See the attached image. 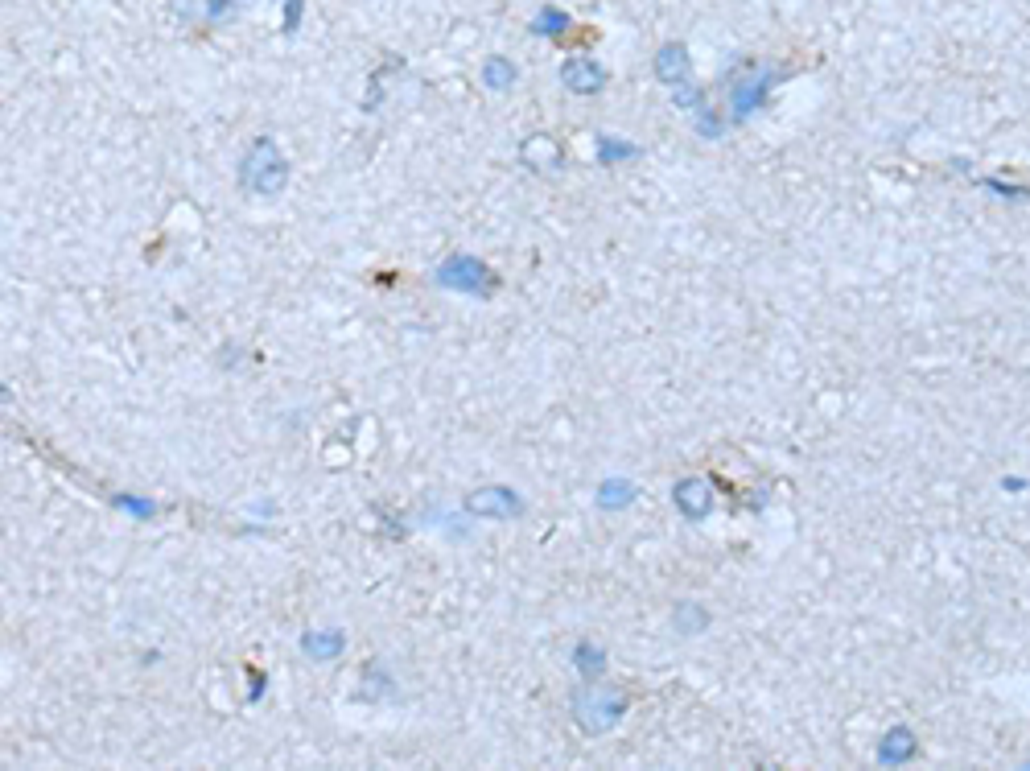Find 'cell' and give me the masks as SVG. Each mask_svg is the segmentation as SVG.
<instances>
[{
  "label": "cell",
  "instance_id": "obj_14",
  "mask_svg": "<svg viewBox=\"0 0 1030 771\" xmlns=\"http://www.w3.org/2000/svg\"><path fill=\"white\" fill-rule=\"evenodd\" d=\"M573 668L581 677H602V668H606V652L598 648V644H590V640H581V644H573Z\"/></svg>",
  "mask_w": 1030,
  "mask_h": 771
},
{
  "label": "cell",
  "instance_id": "obj_16",
  "mask_svg": "<svg viewBox=\"0 0 1030 771\" xmlns=\"http://www.w3.org/2000/svg\"><path fill=\"white\" fill-rule=\"evenodd\" d=\"M631 157H639V145H631V141H618V137H598V161L602 165H618V161H631Z\"/></svg>",
  "mask_w": 1030,
  "mask_h": 771
},
{
  "label": "cell",
  "instance_id": "obj_15",
  "mask_svg": "<svg viewBox=\"0 0 1030 771\" xmlns=\"http://www.w3.org/2000/svg\"><path fill=\"white\" fill-rule=\"evenodd\" d=\"M569 13H561L557 5H544L536 17H532V33H540V38H561V33H569Z\"/></svg>",
  "mask_w": 1030,
  "mask_h": 771
},
{
  "label": "cell",
  "instance_id": "obj_18",
  "mask_svg": "<svg viewBox=\"0 0 1030 771\" xmlns=\"http://www.w3.org/2000/svg\"><path fill=\"white\" fill-rule=\"evenodd\" d=\"M705 623H709V615L701 607H680L676 611V627L680 631H705Z\"/></svg>",
  "mask_w": 1030,
  "mask_h": 771
},
{
  "label": "cell",
  "instance_id": "obj_13",
  "mask_svg": "<svg viewBox=\"0 0 1030 771\" xmlns=\"http://www.w3.org/2000/svg\"><path fill=\"white\" fill-rule=\"evenodd\" d=\"M515 79H520V71H515L511 58H487L483 62V87L487 91H507V87H515Z\"/></svg>",
  "mask_w": 1030,
  "mask_h": 771
},
{
  "label": "cell",
  "instance_id": "obj_11",
  "mask_svg": "<svg viewBox=\"0 0 1030 771\" xmlns=\"http://www.w3.org/2000/svg\"><path fill=\"white\" fill-rule=\"evenodd\" d=\"M342 648H347V640H342V631H338V627H314V631H305V635H301V652H305L309 660H318V664L334 660Z\"/></svg>",
  "mask_w": 1030,
  "mask_h": 771
},
{
  "label": "cell",
  "instance_id": "obj_5",
  "mask_svg": "<svg viewBox=\"0 0 1030 771\" xmlns=\"http://www.w3.org/2000/svg\"><path fill=\"white\" fill-rule=\"evenodd\" d=\"M433 281L450 293H466V297H491L499 289V277L491 273V264H483L478 256H450L433 268Z\"/></svg>",
  "mask_w": 1030,
  "mask_h": 771
},
{
  "label": "cell",
  "instance_id": "obj_12",
  "mask_svg": "<svg viewBox=\"0 0 1030 771\" xmlns=\"http://www.w3.org/2000/svg\"><path fill=\"white\" fill-rule=\"evenodd\" d=\"M635 495H639L635 483H627V479H606V483L598 487V504L610 508V512H618V508H631Z\"/></svg>",
  "mask_w": 1030,
  "mask_h": 771
},
{
  "label": "cell",
  "instance_id": "obj_17",
  "mask_svg": "<svg viewBox=\"0 0 1030 771\" xmlns=\"http://www.w3.org/2000/svg\"><path fill=\"white\" fill-rule=\"evenodd\" d=\"M112 508L128 512L132 520H153L161 512V504H153V499H136V495H112Z\"/></svg>",
  "mask_w": 1030,
  "mask_h": 771
},
{
  "label": "cell",
  "instance_id": "obj_19",
  "mask_svg": "<svg viewBox=\"0 0 1030 771\" xmlns=\"http://www.w3.org/2000/svg\"><path fill=\"white\" fill-rule=\"evenodd\" d=\"M239 9V0H206V21H227Z\"/></svg>",
  "mask_w": 1030,
  "mask_h": 771
},
{
  "label": "cell",
  "instance_id": "obj_3",
  "mask_svg": "<svg viewBox=\"0 0 1030 771\" xmlns=\"http://www.w3.org/2000/svg\"><path fill=\"white\" fill-rule=\"evenodd\" d=\"M631 706V693L618 689V685H602V689H581L573 697V718L586 734H602V730H614L623 722Z\"/></svg>",
  "mask_w": 1030,
  "mask_h": 771
},
{
  "label": "cell",
  "instance_id": "obj_20",
  "mask_svg": "<svg viewBox=\"0 0 1030 771\" xmlns=\"http://www.w3.org/2000/svg\"><path fill=\"white\" fill-rule=\"evenodd\" d=\"M301 13H305V0H285V33L301 25Z\"/></svg>",
  "mask_w": 1030,
  "mask_h": 771
},
{
  "label": "cell",
  "instance_id": "obj_1",
  "mask_svg": "<svg viewBox=\"0 0 1030 771\" xmlns=\"http://www.w3.org/2000/svg\"><path fill=\"white\" fill-rule=\"evenodd\" d=\"M289 182V161L272 137H256L239 161V186L256 198H277Z\"/></svg>",
  "mask_w": 1030,
  "mask_h": 771
},
{
  "label": "cell",
  "instance_id": "obj_4",
  "mask_svg": "<svg viewBox=\"0 0 1030 771\" xmlns=\"http://www.w3.org/2000/svg\"><path fill=\"white\" fill-rule=\"evenodd\" d=\"M656 79L672 91V104L680 112H701L705 99L693 83V58L684 50V42H668L660 54H656Z\"/></svg>",
  "mask_w": 1030,
  "mask_h": 771
},
{
  "label": "cell",
  "instance_id": "obj_6",
  "mask_svg": "<svg viewBox=\"0 0 1030 771\" xmlns=\"http://www.w3.org/2000/svg\"><path fill=\"white\" fill-rule=\"evenodd\" d=\"M466 512L483 516V520H515V516H524V499L511 487H478L466 495Z\"/></svg>",
  "mask_w": 1030,
  "mask_h": 771
},
{
  "label": "cell",
  "instance_id": "obj_10",
  "mask_svg": "<svg viewBox=\"0 0 1030 771\" xmlns=\"http://www.w3.org/2000/svg\"><path fill=\"white\" fill-rule=\"evenodd\" d=\"M915 751H919V743H915L911 726H890V730L882 734V743H878V763H886V767H895V763H911V759H915Z\"/></svg>",
  "mask_w": 1030,
  "mask_h": 771
},
{
  "label": "cell",
  "instance_id": "obj_2",
  "mask_svg": "<svg viewBox=\"0 0 1030 771\" xmlns=\"http://www.w3.org/2000/svg\"><path fill=\"white\" fill-rule=\"evenodd\" d=\"M783 79H787L783 66H750V71H742V75L730 83V99H726L730 120H734V124L754 120V116L767 108L771 91H775Z\"/></svg>",
  "mask_w": 1030,
  "mask_h": 771
},
{
  "label": "cell",
  "instance_id": "obj_7",
  "mask_svg": "<svg viewBox=\"0 0 1030 771\" xmlns=\"http://www.w3.org/2000/svg\"><path fill=\"white\" fill-rule=\"evenodd\" d=\"M561 83L573 91V95H598L606 87V71L594 62V58H565L561 62Z\"/></svg>",
  "mask_w": 1030,
  "mask_h": 771
},
{
  "label": "cell",
  "instance_id": "obj_8",
  "mask_svg": "<svg viewBox=\"0 0 1030 771\" xmlns=\"http://www.w3.org/2000/svg\"><path fill=\"white\" fill-rule=\"evenodd\" d=\"M672 504L680 508L684 520H705L709 508H713L709 483H701V479H680V483L672 487Z\"/></svg>",
  "mask_w": 1030,
  "mask_h": 771
},
{
  "label": "cell",
  "instance_id": "obj_9",
  "mask_svg": "<svg viewBox=\"0 0 1030 771\" xmlns=\"http://www.w3.org/2000/svg\"><path fill=\"white\" fill-rule=\"evenodd\" d=\"M520 161L528 165V170H557V165L565 161V153H561V141H553L548 132H536V137H528L520 145Z\"/></svg>",
  "mask_w": 1030,
  "mask_h": 771
}]
</instances>
